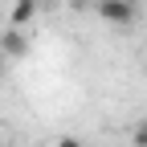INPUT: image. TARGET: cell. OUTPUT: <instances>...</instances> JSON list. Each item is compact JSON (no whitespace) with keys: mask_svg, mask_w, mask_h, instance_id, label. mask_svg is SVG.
<instances>
[{"mask_svg":"<svg viewBox=\"0 0 147 147\" xmlns=\"http://www.w3.org/2000/svg\"><path fill=\"white\" fill-rule=\"evenodd\" d=\"M135 147H147V119L135 127Z\"/></svg>","mask_w":147,"mask_h":147,"instance_id":"4","label":"cell"},{"mask_svg":"<svg viewBox=\"0 0 147 147\" xmlns=\"http://www.w3.org/2000/svg\"><path fill=\"white\" fill-rule=\"evenodd\" d=\"M0 74H4V57H0Z\"/></svg>","mask_w":147,"mask_h":147,"instance_id":"7","label":"cell"},{"mask_svg":"<svg viewBox=\"0 0 147 147\" xmlns=\"http://www.w3.org/2000/svg\"><path fill=\"white\" fill-rule=\"evenodd\" d=\"M69 4H74V8L82 12V8H90V4H98V0H69Z\"/></svg>","mask_w":147,"mask_h":147,"instance_id":"6","label":"cell"},{"mask_svg":"<svg viewBox=\"0 0 147 147\" xmlns=\"http://www.w3.org/2000/svg\"><path fill=\"white\" fill-rule=\"evenodd\" d=\"M41 4H49V0H41Z\"/></svg>","mask_w":147,"mask_h":147,"instance_id":"10","label":"cell"},{"mask_svg":"<svg viewBox=\"0 0 147 147\" xmlns=\"http://www.w3.org/2000/svg\"><path fill=\"white\" fill-rule=\"evenodd\" d=\"M0 147H4V135H0Z\"/></svg>","mask_w":147,"mask_h":147,"instance_id":"8","label":"cell"},{"mask_svg":"<svg viewBox=\"0 0 147 147\" xmlns=\"http://www.w3.org/2000/svg\"><path fill=\"white\" fill-rule=\"evenodd\" d=\"M98 16L110 25H131L135 21V0H98Z\"/></svg>","mask_w":147,"mask_h":147,"instance_id":"1","label":"cell"},{"mask_svg":"<svg viewBox=\"0 0 147 147\" xmlns=\"http://www.w3.org/2000/svg\"><path fill=\"white\" fill-rule=\"evenodd\" d=\"M143 74H147V61H143Z\"/></svg>","mask_w":147,"mask_h":147,"instance_id":"9","label":"cell"},{"mask_svg":"<svg viewBox=\"0 0 147 147\" xmlns=\"http://www.w3.org/2000/svg\"><path fill=\"white\" fill-rule=\"evenodd\" d=\"M37 4H41V0H16V4H12V29L29 25L33 16H37Z\"/></svg>","mask_w":147,"mask_h":147,"instance_id":"3","label":"cell"},{"mask_svg":"<svg viewBox=\"0 0 147 147\" xmlns=\"http://www.w3.org/2000/svg\"><path fill=\"white\" fill-rule=\"evenodd\" d=\"M25 49H29V41L16 29H4L0 33V53H12V57H25Z\"/></svg>","mask_w":147,"mask_h":147,"instance_id":"2","label":"cell"},{"mask_svg":"<svg viewBox=\"0 0 147 147\" xmlns=\"http://www.w3.org/2000/svg\"><path fill=\"white\" fill-rule=\"evenodd\" d=\"M57 147H82V143H78V139H69V135H61V139H57Z\"/></svg>","mask_w":147,"mask_h":147,"instance_id":"5","label":"cell"}]
</instances>
